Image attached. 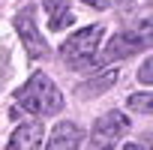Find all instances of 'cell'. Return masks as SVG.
Returning a JSON list of instances; mask_svg holds the SVG:
<instances>
[{
  "instance_id": "cell-9",
  "label": "cell",
  "mask_w": 153,
  "mask_h": 150,
  "mask_svg": "<svg viewBox=\"0 0 153 150\" xmlns=\"http://www.w3.org/2000/svg\"><path fill=\"white\" fill-rule=\"evenodd\" d=\"M114 81H117V69H105L102 75H96L90 84H78V96H96V93L114 87Z\"/></svg>"
},
{
  "instance_id": "cell-7",
  "label": "cell",
  "mask_w": 153,
  "mask_h": 150,
  "mask_svg": "<svg viewBox=\"0 0 153 150\" xmlns=\"http://www.w3.org/2000/svg\"><path fill=\"white\" fill-rule=\"evenodd\" d=\"M78 144H81V129L72 120H63V123L54 126L51 141H48L45 150H78Z\"/></svg>"
},
{
  "instance_id": "cell-3",
  "label": "cell",
  "mask_w": 153,
  "mask_h": 150,
  "mask_svg": "<svg viewBox=\"0 0 153 150\" xmlns=\"http://www.w3.org/2000/svg\"><path fill=\"white\" fill-rule=\"evenodd\" d=\"M126 132H129V117H126L123 111L111 108V111H105V114L93 123V129H90V144H93V150H111Z\"/></svg>"
},
{
  "instance_id": "cell-4",
  "label": "cell",
  "mask_w": 153,
  "mask_h": 150,
  "mask_svg": "<svg viewBox=\"0 0 153 150\" xmlns=\"http://www.w3.org/2000/svg\"><path fill=\"white\" fill-rule=\"evenodd\" d=\"M15 33H18L24 51H27L33 60H45V57L51 54L48 39L39 33V27H36V21H33V6H24V9L15 15Z\"/></svg>"
},
{
  "instance_id": "cell-13",
  "label": "cell",
  "mask_w": 153,
  "mask_h": 150,
  "mask_svg": "<svg viewBox=\"0 0 153 150\" xmlns=\"http://www.w3.org/2000/svg\"><path fill=\"white\" fill-rule=\"evenodd\" d=\"M123 150H141V147H138V144H126Z\"/></svg>"
},
{
  "instance_id": "cell-2",
  "label": "cell",
  "mask_w": 153,
  "mask_h": 150,
  "mask_svg": "<svg viewBox=\"0 0 153 150\" xmlns=\"http://www.w3.org/2000/svg\"><path fill=\"white\" fill-rule=\"evenodd\" d=\"M99 42H102V24H90L84 30L69 33V39L60 45V57L72 69H87V66L96 63Z\"/></svg>"
},
{
  "instance_id": "cell-10",
  "label": "cell",
  "mask_w": 153,
  "mask_h": 150,
  "mask_svg": "<svg viewBox=\"0 0 153 150\" xmlns=\"http://www.w3.org/2000/svg\"><path fill=\"white\" fill-rule=\"evenodd\" d=\"M126 105H129L132 111H138V114H150V111H153V96H150V93H132V96L126 99Z\"/></svg>"
},
{
  "instance_id": "cell-5",
  "label": "cell",
  "mask_w": 153,
  "mask_h": 150,
  "mask_svg": "<svg viewBox=\"0 0 153 150\" xmlns=\"http://www.w3.org/2000/svg\"><path fill=\"white\" fill-rule=\"evenodd\" d=\"M150 48V30H120L105 45V60H123Z\"/></svg>"
},
{
  "instance_id": "cell-8",
  "label": "cell",
  "mask_w": 153,
  "mask_h": 150,
  "mask_svg": "<svg viewBox=\"0 0 153 150\" xmlns=\"http://www.w3.org/2000/svg\"><path fill=\"white\" fill-rule=\"evenodd\" d=\"M42 6H45V12H48V27H51V30H66V27H72L75 15H72V9H69V0H42Z\"/></svg>"
},
{
  "instance_id": "cell-12",
  "label": "cell",
  "mask_w": 153,
  "mask_h": 150,
  "mask_svg": "<svg viewBox=\"0 0 153 150\" xmlns=\"http://www.w3.org/2000/svg\"><path fill=\"white\" fill-rule=\"evenodd\" d=\"M84 3H87V6H93V9H108L114 0H84Z\"/></svg>"
},
{
  "instance_id": "cell-6",
  "label": "cell",
  "mask_w": 153,
  "mask_h": 150,
  "mask_svg": "<svg viewBox=\"0 0 153 150\" xmlns=\"http://www.w3.org/2000/svg\"><path fill=\"white\" fill-rule=\"evenodd\" d=\"M42 138H45V126L39 120H30L12 132L6 150H42Z\"/></svg>"
},
{
  "instance_id": "cell-11",
  "label": "cell",
  "mask_w": 153,
  "mask_h": 150,
  "mask_svg": "<svg viewBox=\"0 0 153 150\" xmlns=\"http://www.w3.org/2000/svg\"><path fill=\"white\" fill-rule=\"evenodd\" d=\"M150 72H153V63H150V60H144V63H141V69H138V81H141V84H150Z\"/></svg>"
},
{
  "instance_id": "cell-1",
  "label": "cell",
  "mask_w": 153,
  "mask_h": 150,
  "mask_svg": "<svg viewBox=\"0 0 153 150\" xmlns=\"http://www.w3.org/2000/svg\"><path fill=\"white\" fill-rule=\"evenodd\" d=\"M15 102L24 111L36 114V117H54L63 108V93L57 90V84L48 78V75L36 72V75H30V81L24 87L15 90Z\"/></svg>"
}]
</instances>
